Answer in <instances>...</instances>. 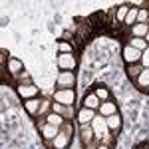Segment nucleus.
Segmentation results:
<instances>
[{
  "label": "nucleus",
  "mask_w": 149,
  "mask_h": 149,
  "mask_svg": "<svg viewBox=\"0 0 149 149\" xmlns=\"http://www.w3.org/2000/svg\"><path fill=\"white\" fill-rule=\"evenodd\" d=\"M105 121H107V127H109V131L113 135H117L121 131V117H119V113H113V115H109V117H105Z\"/></svg>",
  "instance_id": "13"
},
{
  "label": "nucleus",
  "mask_w": 149,
  "mask_h": 149,
  "mask_svg": "<svg viewBox=\"0 0 149 149\" xmlns=\"http://www.w3.org/2000/svg\"><path fill=\"white\" fill-rule=\"evenodd\" d=\"M125 72H127V78H129L131 81H135L139 76H141V72H143V66H141V64H131V66H127Z\"/></svg>",
  "instance_id": "19"
},
{
  "label": "nucleus",
  "mask_w": 149,
  "mask_h": 149,
  "mask_svg": "<svg viewBox=\"0 0 149 149\" xmlns=\"http://www.w3.org/2000/svg\"><path fill=\"white\" fill-rule=\"evenodd\" d=\"M137 12H139V8L131 6V10L127 12L125 20H123V26H127V28H133V26L137 24Z\"/></svg>",
  "instance_id": "20"
},
{
  "label": "nucleus",
  "mask_w": 149,
  "mask_h": 149,
  "mask_svg": "<svg viewBox=\"0 0 149 149\" xmlns=\"http://www.w3.org/2000/svg\"><path fill=\"white\" fill-rule=\"evenodd\" d=\"M58 133H60V127L50 125V123H46V125L40 129V135H42V139H44V143H48V141H54V137H56Z\"/></svg>",
  "instance_id": "10"
},
{
  "label": "nucleus",
  "mask_w": 149,
  "mask_h": 149,
  "mask_svg": "<svg viewBox=\"0 0 149 149\" xmlns=\"http://www.w3.org/2000/svg\"><path fill=\"white\" fill-rule=\"evenodd\" d=\"M115 137H117V135H113V133L109 131V133H105V135H103V137L100 139V143H103V145H109V147H113Z\"/></svg>",
  "instance_id": "27"
},
{
  "label": "nucleus",
  "mask_w": 149,
  "mask_h": 149,
  "mask_svg": "<svg viewBox=\"0 0 149 149\" xmlns=\"http://www.w3.org/2000/svg\"><path fill=\"white\" fill-rule=\"evenodd\" d=\"M129 10H131V4H121V6H117V8H115V20L119 24H123V20H125V16H127Z\"/></svg>",
  "instance_id": "21"
},
{
  "label": "nucleus",
  "mask_w": 149,
  "mask_h": 149,
  "mask_svg": "<svg viewBox=\"0 0 149 149\" xmlns=\"http://www.w3.org/2000/svg\"><path fill=\"white\" fill-rule=\"evenodd\" d=\"M139 149H149V143H141V145H139Z\"/></svg>",
  "instance_id": "31"
},
{
  "label": "nucleus",
  "mask_w": 149,
  "mask_h": 149,
  "mask_svg": "<svg viewBox=\"0 0 149 149\" xmlns=\"http://www.w3.org/2000/svg\"><path fill=\"white\" fill-rule=\"evenodd\" d=\"M58 68L62 72H74L78 68V58L76 54H58Z\"/></svg>",
  "instance_id": "3"
},
{
  "label": "nucleus",
  "mask_w": 149,
  "mask_h": 149,
  "mask_svg": "<svg viewBox=\"0 0 149 149\" xmlns=\"http://www.w3.org/2000/svg\"><path fill=\"white\" fill-rule=\"evenodd\" d=\"M139 90H143V92H149V68H143L141 72V76H139L137 80H135Z\"/></svg>",
  "instance_id": "17"
},
{
  "label": "nucleus",
  "mask_w": 149,
  "mask_h": 149,
  "mask_svg": "<svg viewBox=\"0 0 149 149\" xmlns=\"http://www.w3.org/2000/svg\"><path fill=\"white\" fill-rule=\"evenodd\" d=\"M48 113H52V100H42V105H40V109H38L36 117L42 119V117H46Z\"/></svg>",
  "instance_id": "22"
},
{
  "label": "nucleus",
  "mask_w": 149,
  "mask_h": 149,
  "mask_svg": "<svg viewBox=\"0 0 149 149\" xmlns=\"http://www.w3.org/2000/svg\"><path fill=\"white\" fill-rule=\"evenodd\" d=\"M131 32V38H145V34L149 32V26L147 24H135L133 28H129Z\"/></svg>",
  "instance_id": "18"
},
{
  "label": "nucleus",
  "mask_w": 149,
  "mask_h": 149,
  "mask_svg": "<svg viewBox=\"0 0 149 149\" xmlns=\"http://www.w3.org/2000/svg\"><path fill=\"white\" fill-rule=\"evenodd\" d=\"M145 42H147V44H149V32H147V34H145Z\"/></svg>",
  "instance_id": "32"
},
{
  "label": "nucleus",
  "mask_w": 149,
  "mask_h": 149,
  "mask_svg": "<svg viewBox=\"0 0 149 149\" xmlns=\"http://www.w3.org/2000/svg\"><path fill=\"white\" fill-rule=\"evenodd\" d=\"M52 102L62 103V105H74L76 103V90L74 88L72 90H56Z\"/></svg>",
  "instance_id": "1"
},
{
  "label": "nucleus",
  "mask_w": 149,
  "mask_h": 149,
  "mask_svg": "<svg viewBox=\"0 0 149 149\" xmlns=\"http://www.w3.org/2000/svg\"><path fill=\"white\" fill-rule=\"evenodd\" d=\"M100 105H102V102H100V97H97L93 92H90V93L84 95V107H88V109H95V111H97Z\"/></svg>",
  "instance_id": "12"
},
{
  "label": "nucleus",
  "mask_w": 149,
  "mask_h": 149,
  "mask_svg": "<svg viewBox=\"0 0 149 149\" xmlns=\"http://www.w3.org/2000/svg\"><path fill=\"white\" fill-rule=\"evenodd\" d=\"M16 93L22 97L24 102L26 100H32V97H38V86H22V84H16Z\"/></svg>",
  "instance_id": "8"
},
{
  "label": "nucleus",
  "mask_w": 149,
  "mask_h": 149,
  "mask_svg": "<svg viewBox=\"0 0 149 149\" xmlns=\"http://www.w3.org/2000/svg\"><path fill=\"white\" fill-rule=\"evenodd\" d=\"M58 54H74V46L68 40H60L58 42Z\"/></svg>",
  "instance_id": "25"
},
{
  "label": "nucleus",
  "mask_w": 149,
  "mask_h": 149,
  "mask_svg": "<svg viewBox=\"0 0 149 149\" xmlns=\"http://www.w3.org/2000/svg\"><path fill=\"white\" fill-rule=\"evenodd\" d=\"M141 66L143 68H149V48L143 50V54H141Z\"/></svg>",
  "instance_id": "29"
},
{
  "label": "nucleus",
  "mask_w": 149,
  "mask_h": 149,
  "mask_svg": "<svg viewBox=\"0 0 149 149\" xmlns=\"http://www.w3.org/2000/svg\"><path fill=\"white\" fill-rule=\"evenodd\" d=\"M93 93L100 97V102H109V100H111V92H109L103 84H97V86L93 88Z\"/></svg>",
  "instance_id": "16"
},
{
  "label": "nucleus",
  "mask_w": 149,
  "mask_h": 149,
  "mask_svg": "<svg viewBox=\"0 0 149 149\" xmlns=\"http://www.w3.org/2000/svg\"><path fill=\"white\" fill-rule=\"evenodd\" d=\"M95 149H113V147H109V145H103V143H97V147Z\"/></svg>",
  "instance_id": "30"
},
{
  "label": "nucleus",
  "mask_w": 149,
  "mask_h": 149,
  "mask_svg": "<svg viewBox=\"0 0 149 149\" xmlns=\"http://www.w3.org/2000/svg\"><path fill=\"white\" fill-rule=\"evenodd\" d=\"M40 105H42V97H32V100H26L24 102V109L30 115H36L38 109H40Z\"/></svg>",
  "instance_id": "15"
},
{
  "label": "nucleus",
  "mask_w": 149,
  "mask_h": 149,
  "mask_svg": "<svg viewBox=\"0 0 149 149\" xmlns=\"http://www.w3.org/2000/svg\"><path fill=\"white\" fill-rule=\"evenodd\" d=\"M95 115H97L95 109H88V107L81 105L80 109H78V113H76V119H78L80 125H92V121H93Z\"/></svg>",
  "instance_id": "7"
},
{
  "label": "nucleus",
  "mask_w": 149,
  "mask_h": 149,
  "mask_svg": "<svg viewBox=\"0 0 149 149\" xmlns=\"http://www.w3.org/2000/svg\"><path fill=\"white\" fill-rule=\"evenodd\" d=\"M141 54L143 52H139L135 48H131L129 44L123 46L121 50V58H123V62H125V66H131V64H141Z\"/></svg>",
  "instance_id": "4"
},
{
  "label": "nucleus",
  "mask_w": 149,
  "mask_h": 149,
  "mask_svg": "<svg viewBox=\"0 0 149 149\" xmlns=\"http://www.w3.org/2000/svg\"><path fill=\"white\" fill-rule=\"evenodd\" d=\"M129 46L135 48V50H139V52H143V50L149 48V44L145 42V38H131V40H129Z\"/></svg>",
  "instance_id": "24"
},
{
  "label": "nucleus",
  "mask_w": 149,
  "mask_h": 149,
  "mask_svg": "<svg viewBox=\"0 0 149 149\" xmlns=\"http://www.w3.org/2000/svg\"><path fill=\"white\" fill-rule=\"evenodd\" d=\"M76 86V74L74 72H60L56 78V90H72Z\"/></svg>",
  "instance_id": "2"
},
{
  "label": "nucleus",
  "mask_w": 149,
  "mask_h": 149,
  "mask_svg": "<svg viewBox=\"0 0 149 149\" xmlns=\"http://www.w3.org/2000/svg\"><path fill=\"white\" fill-rule=\"evenodd\" d=\"M70 141H72V137H70L68 133H64V131L60 129V133L54 137V141H48L46 147H50V149H68Z\"/></svg>",
  "instance_id": "6"
},
{
  "label": "nucleus",
  "mask_w": 149,
  "mask_h": 149,
  "mask_svg": "<svg viewBox=\"0 0 149 149\" xmlns=\"http://www.w3.org/2000/svg\"><path fill=\"white\" fill-rule=\"evenodd\" d=\"M92 129H93V133H95V139H97V141H100V139H102L105 133H109L107 121H105V117H102L100 113L93 117V121H92Z\"/></svg>",
  "instance_id": "5"
},
{
  "label": "nucleus",
  "mask_w": 149,
  "mask_h": 149,
  "mask_svg": "<svg viewBox=\"0 0 149 149\" xmlns=\"http://www.w3.org/2000/svg\"><path fill=\"white\" fill-rule=\"evenodd\" d=\"M14 80H16V84H22V86H32V84H34V81H32V78H30V74H28L26 70H24L22 74H18Z\"/></svg>",
  "instance_id": "26"
},
{
  "label": "nucleus",
  "mask_w": 149,
  "mask_h": 149,
  "mask_svg": "<svg viewBox=\"0 0 149 149\" xmlns=\"http://www.w3.org/2000/svg\"><path fill=\"white\" fill-rule=\"evenodd\" d=\"M147 12H149V8H147Z\"/></svg>",
  "instance_id": "34"
},
{
  "label": "nucleus",
  "mask_w": 149,
  "mask_h": 149,
  "mask_svg": "<svg viewBox=\"0 0 149 149\" xmlns=\"http://www.w3.org/2000/svg\"><path fill=\"white\" fill-rule=\"evenodd\" d=\"M97 113L102 115V117H109V115L117 113V105H115L111 100H109V102H102L100 109H97Z\"/></svg>",
  "instance_id": "14"
},
{
  "label": "nucleus",
  "mask_w": 149,
  "mask_h": 149,
  "mask_svg": "<svg viewBox=\"0 0 149 149\" xmlns=\"http://www.w3.org/2000/svg\"><path fill=\"white\" fill-rule=\"evenodd\" d=\"M147 26H149V22H147Z\"/></svg>",
  "instance_id": "33"
},
{
  "label": "nucleus",
  "mask_w": 149,
  "mask_h": 149,
  "mask_svg": "<svg viewBox=\"0 0 149 149\" xmlns=\"http://www.w3.org/2000/svg\"><path fill=\"white\" fill-rule=\"evenodd\" d=\"M147 22H149V12L147 8H141L137 12V24H147Z\"/></svg>",
  "instance_id": "28"
},
{
  "label": "nucleus",
  "mask_w": 149,
  "mask_h": 149,
  "mask_svg": "<svg viewBox=\"0 0 149 149\" xmlns=\"http://www.w3.org/2000/svg\"><path fill=\"white\" fill-rule=\"evenodd\" d=\"M80 139L84 145H90L95 141V133H93L92 125H80Z\"/></svg>",
  "instance_id": "11"
},
{
  "label": "nucleus",
  "mask_w": 149,
  "mask_h": 149,
  "mask_svg": "<svg viewBox=\"0 0 149 149\" xmlns=\"http://www.w3.org/2000/svg\"><path fill=\"white\" fill-rule=\"evenodd\" d=\"M46 121H48V123H50V125H56V127H60V129H62V125L66 123V119H64L62 115L54 113V111H52V113H48V115H46Z\"/></svg>",
  "instance_id": "23"
},
{
  "label": "nucleus",
  "mask_w": 149,
  "mask_h": 149,
  "mask_svg": "<svg viewBox=\"0 0 149 149\" xmlns=\"http://www.w3.org/2000/svg\"><path fill=\"white\" fill-rule=\"evenodd\" d=\"M6 72L10 74V76H18V74H22L24 72V64H22V60H16V58H10L8 62H6Z\"/></svg>",
  "instance_id": "9"
}]
</instances>
